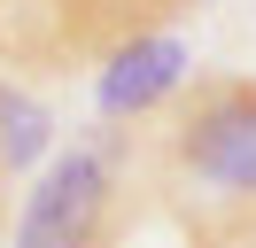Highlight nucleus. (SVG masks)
<instances>
[{"label": "nucleus", "instance_id": "nucleus-5", "mask_svg": "<svg viewBox=\"0 0 256 248\" xmlns=\"http://www.w3.org/2000/svg\"><path fill=\"white\" fill-rule=\"evenodd\" d=\"M178 248H256V202H233V210H194Z\"/></svg>", "mask_w": 256, "mask_h": 248}, {"label": "nucleus", "instance_id": "nucleus-2", "mask_svg": "<svg viewBox=\"0 0 256 248\" xmlns=\"http://www.w3.org/2000/svg\"><path fill=\"white\" fill-rule=\"evenodd\" d=\"M140 210L132 132L86 124L62 155H47L16 210V248H116Z\"/></svg>", "mask_w": 256, "mask_h": 248}, {"label": "nucleus", "instance_id": "nucleus-3", "mask_svg": "<svg viewBox=\"0 0 256 248\" xmlns=\"http://www.w3.org/2000/svg\"><path fill=\"white\" fill-rule=\"evenodd\" d=\"M186 0H0V78H47L116 54L140 31H171Z\"/></svg>", "mask_w": 256, "mask_h": 248}, {"label": "nucleus", "instance_id": "nucleus-4", "mask_svg": "<svg viewBox=\"0 0 256 248\" xmlns=\"http://www.w3.org/2000/svg\"><path fill=\"white\" fill-rule=\"evenodd\" d=\"M186 78H194V46L178 31H140V39H124L116 54L94 62V124L132 132V124L163 116V101Z\"/></svg>", "mask_w": 256, "mask_h": 248}, {"label": "nucleus", "instance_id": "nucleus-6", "mask_svg": "<svg viewBox=\"0 0 256 248\" xmlns=\"http://www.w3.org/2000/svg\"><path fill=\"white\" fill-rule=\"evenodd\" d=\"M8 186H16V178H8V163H0V217H8Z\"/></svg>", "mask_w": 256, "mask_h": 248}, {"label": "nucleus", "instance_id": "nucleus-1", "mask_svg": "<svg viewBox=\"0 0 256 248\" xmlns=\"http://www.w3.org/2000/svg\"><path fill=\"white\" fill-rule=\"evenodd\" d=\"M132 163L156 194L202 210L256 202V78L248 70H194L163 101V116L132 124Z\"/></svg>", "mask_w": 256, "mask_h": 248}, {"label": "nucleus", "instance_id": "nucleus-7", "mask_svg": "<svg viewBox=\"0 0 256 248\" xmlns=\"http://www.w3.org/2000/svg\"><path fill=\"white\" fill-rule=\"evenodd\" d=\"M186 8H194V0H186Z\"/></svg>", "mask_w": 256, "mask_h": 248}]
</instances>
